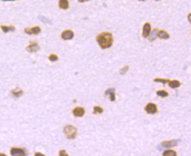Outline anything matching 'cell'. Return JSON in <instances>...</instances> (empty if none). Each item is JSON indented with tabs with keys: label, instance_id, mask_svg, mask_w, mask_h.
Segmentation results:
<instances>
[{
	"label": "cell",
	"instance_id": "cell-4",
	"mask_svg": "<svg viewBox=\"0 0 191 156\" xmlns=\"http://www.w3.org/2000/svg\"><path fill=\"white\" fill-rule=\"evenodd\" d=\"M145 111L149 113V114H155L158 112V109L157 105L154 103H148L145 108Z\"/></svg>",
	"mask_w": 191,
	"mask_h": 156
},
{
	"label": "cell",
	"instance_id": "cell-22",
	"mask_svg": "<svg viewBox=\"0 0 191 156\" xmlns=\"http://www.w3.org/2000/svg\"><path fill=\"white\" fill-rule=\"evenodd\" d=\"M128 66H124V67H123L120 70V73L121 74H122V75H123V74H124L126 73V72L128 71Z\"/></svg>",
	"mask_w": 191,
	"mask_h": 156
},
{
	"label": "cell",
	"instance_id": "cell-18",
	"mask_svg": "<svg viewBox=\"0 0 191 156\" xmlns=\"http://www.w3.org/2000/svg\"><path fill=\"white\" fill-rule=\"evenodd\" d=\"M156 94L158 96H160L163 98L167 97L169 95V93L165 90H158L157 91Z\"/></svg>",
	"mask_w": 191,
	"mask_h": 156
},
{
	"label": "cell",
	"instance_id": "cell-17",
	"mask_svg": "<svg viewBox=\"0 0 191 156\" xmlns=\"http://www.w3.org/2000/svg\"><path fill=\"white\" fill-rule=\"evenodd\" d=\"M13 95L16 98H18L21 97L23 94V91L21 90H14L11 91Z\"/></svg>",
	"mask_w": 191,
	"mask_h": 156
},
{
	"label": "cell",
	"instance_id": "cell-1",
	"mask_svg": "<svg viewBox=\"0 0 191 156\" xmlns=\"http://www.w3.org/2000/svg\"><path fill=\"white\" fill-rule=\"evenodd\" d=\"M96 41L101 49H107L110 48L113 42V35L107 32H103L97 35Z\"/></svg>",
	"mask_w": 191,
	"mask_h": 156
},
{
	"label": "cell",
	"instance_id": "cell-23",
	"mask_svg": "<svg viewBox=\"0 0 191 156\" xmlns=\"http://www.w3.org/2000/svg\"><path fill=\"white\" fill-rule=\"evenodd\" d=\"M59 156H69V155L67 154V153H66V151L65 150H62L59 151Z\"/></svg>",
	"mask_w": 191,
	"mask_h": 156
},
{
	"label": "cell",
	"instance_id": "cell-25",
	"mask_svg": "<svg viewBox=\"0 0 191 156\" xmlns=\"http://www.w3.org/2000/svg\"><path fill=\"white\" fill-rule=\"evenodd\" d=\"M0 156H7V155H6L5 154H3V153H0Z\"/></svg>",
	"mask_w": 191,
	"mask_h": 156
},
{
	"label": "cell",
	"instance_id": "cell-8",
	"mask_svg": "<svg viewBox=\"0 0 191 156\" xmlns=\"http://www.w3.org/2000/svg\"><path fill=\"white\" fill-rule=\"evenodd\" d=\"M178 143H179V140L174 139V140H171L169 141L163 142L161 144L164 147L168 148V147H172L177 146Z\"/></svg>",
	"mask_w": 191,
	"mask_h": 156
},
{
	"label": "cell",
	"instance_id": "cell-13",
	"mask_svg": "<svg viewBox=\"0 0 191 156\" xmlns=\"http://www.w3.org/2000/svg\"><path fill=\"white\" fill-rule=\"evenodd\" d=\"M181 83L177 80L169 81V86L172 88H178L181 86Z\"/></svg>",
	"mask_w": 191,
	"mask_h": 156
},
{
	"label": "cell",
	"instance_id": "cell-19",
	"mask_svg": "<svg viewBox=\"0 0 191 156\" xmlns=\"http://www.w3.org/2000/svg\"><path fill=\"white\" fill-rule=\"evenodd\" d=\"M154 81L155 82L157 83H161L163 84H166L167 83L169 82V80H167V79H161V78H156L154 80Z\"/></svg>",
	"mask_w": 191,
	"mask_h": 156
},
{
	"label": "cell",
	"instance_id": "cell-24",
	"mask_svg": "<svg viewBox=\"0 0 191 156\" xmlns=\"http://www.w3.org/2000/svg\"><path fill=\"white\" fill-rule=\"evenodd\" d=\"M34 156H45L44 154H43L42 153H40V152H37L35 154Z\"/></svg>",
	"mask_w": 191,
	"mask_h": 156
},
{
	"label": "cell",
	"instance_id": "cell-10",
	"mask_svg": "<svg viewBox=\"0 0 191 156\" xmlns=\"http://www.w3.org/2000/svg\"><path fill=\"white\" fill-rule=\"evenodd\" d=\"M151 30V27L150 23L148 22L145 23L144 25L143 28H142V36L144 38L147 37L150 34Z\"/></svg>",
	"mask_w": 191,
	"mask_h": 156
},
{
	"label": "cell",
	"instance_id": "cell-20",
	"mask_svg": "<svg viewBox=\"0 0 191 156\" xmlns=\"http://www.w3.org/2000/svg\"><path fill=\"white\" fill-rule=\"evenodd\" d=\"M103 112V109L99 106H95L93 108L94 113H101Z\"/></svg>",
	"mask_w": 191,
	"mask_h": 156
},
{
	"label": "cell",
	"instance_id": "cell-15",
	"mask_svg": "<svg viewBox=\"0 0 191 156\" xmlns=\"http://www.w3.org/2000/svg\"><path fill=\"white\" fill-rule=\"evenodd\" d=\"M1 28L2 29L4 33H7L8 32H13L15 30V27L13 25H11V26H6V25H1Z\"/></svg>",
	"mask_w": 191,
	"mask_h": 156
},
{
	"label": "cell",
	"instance_id": "cell-16",
	"mask_svg": "<svg viewBox=\"0 0 191 156\" xmlns=\"http://www.w3.org/2000/svg\"><path fill=\"white\" fill-rule=\"evenodd\" d=\"M163 156H176V153L172 150H167L164 151L163 154Z\"/></svg>",
	"mask_w": 191,
	"mask_h": 156
},
{
	"label": "cell",
	"instance_id": "cell-14",
	"mask_svg": "<svg viewBox=\"0 0 191 156\" xmlns=\"http://www.w3.org/2000/svg\"><path fill=\"white\" fill-rule=\"evenodd\" d=\"M69 1L67 0H60L59 1V6L60 8L66 10L69 8Z\"/></svg>",
	"mask_w": 191,
	"mask_h": 156
},
{
	"label": "cell",
	"instance_id": "cell-9",
	"mask_svg": "<svg viewBox=\"0 0 191 156\" xmlns=\"http://www.w3.org/2000/svg\"><path fill=\"white\" fill-rule=\"evenodd\" d=\"M72 112H73V114L74 115V116H75L76 117H82L84 115V114L85 113V110L83 108L78 106V107L74 108Z\"/></svg>",
	"mask_w": 191,
	"mask_h": 156
},
{
	"label": "cell",
	"instance_id": "cell-3",
	"mask_svg": "<svg viewBox=\"0 0 191 156\" xmlns=\"http://www.w3.org/2000/svg\"><path fill=\"white\" fill-rule=\"evenodd\" d=\"M10 154L13 156H26L27 153L25 149L18 147H13L10 150Z\"/></svg>",
	"mask_w": 191,
	"mask_h": 156
},
{
	"label": "cell",
	"instance_id": "cell-6",
	"mask_svg": "<svg viewBox=\"0 0 191 156\" xmlns=\"http://www.w3.org/2000/svg\"><path fill=\"white\" fill-rule=\"evenodd\" d=\"M74 37V33L71 30H66L61 34V37L64 40H70Z\"/></svg>",
	"mask_w": 191,
	"mask_h": 156
},
{
	"label": "cell",
	"instance_id": "cell-12",
	"mask_svg": "<svg viewBox=\"0 0 191 156\" xmlns=\"http://www.w3.org/2000/svg\"><path fill=\"white\" fill-rule=\"evenodd\" d=\"M157 36L161 39H168L170 37L169 35L165 30H160L157 33Z\"/></svg>",
	"mask_w": 191,
	"mask_h": 156
},
{
	"label": "cell",
	"instance_id": "cell-2",
	"mask_svg": "<svg viewBox=\"0 0 191 156\" xmlns=\"http://www.w3.org/2000/svg\"><path fill=\"white\" fill-rule=\"evenodd\" d=\"M63 132L68 139H74L77 136V129L72 125H66L63 129Z\"/></svg>",
	"mask_w": 191,
	"mask_h": 156
},
{
	"label": "cell",
	"instance_id": "cell-21",
	"mask_svg": "<svg viewBox=\"0 0 191 156\" xmlns=\"http://www.w3.org/2000/svg\"><path fill=\"white\" fill-rule=\"evenodd\" d=\"M49 59L51 61H56L58 60V57L57 55H54V54H51L49 56Z\"/></svg>",
	"mask_w": 191,
	"mask_h": 156
},
{
	"label": "cell",
	"instance_id": "cell-5",
	"mask_svg": "<svg viewBox=\"0 0 191 156\" xmlns=\"http://www.w3.org/2000/svg\"><path fill=\"white\" fill-rule=\"evenodd\" d=\"M24 31L28 35H37L39 34L41 31V29L40 28V26H33L31 28H25L24 29Z\"/></svg>",
	"mask_w": 191,
	"mask_h": 156
},
{
	"label": "cell",
	"instance_id": "cell-7",
	"mask_svg": "<svg viewBox=\"0 0 191 156\" xmlns=\"http://www.w3.org/2000/svg\"><path fill=\"white\" fill-rule=\"evenodd\" d=\"M40 46L38 45V43L33 42L32 43H31L27 47H26V50L31 53H33V52H36L37 51H38L40 50Z\"/></svg>",
	"mask_w": 191,
	"mask_h": 156
},
{
	"label": "cell",
	"instance_id": "cell-11",
	"mask_svg": "<svg viewBox=\"0 0 191 156\" xmlns=\"http://www.w3.org/2000/svg\"><path fill=\"white\" fill-rule=\"evenodd\" d=\"M106 95H109L111 101L114 102L116 100V95H115V89L114 88H109L105 92Z\"/></svg>",
	"mask_w": 191,
	"mask_h": 156
}]
</instances>
